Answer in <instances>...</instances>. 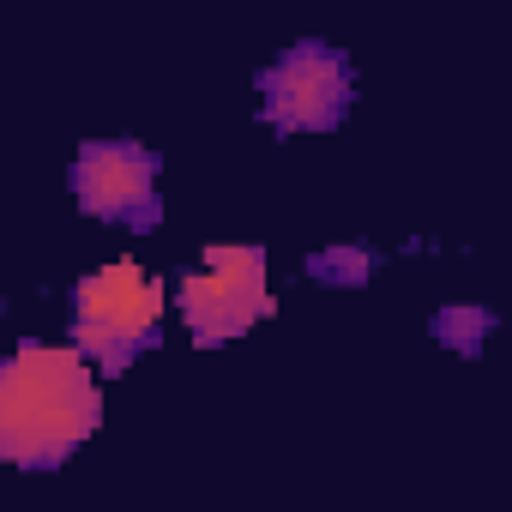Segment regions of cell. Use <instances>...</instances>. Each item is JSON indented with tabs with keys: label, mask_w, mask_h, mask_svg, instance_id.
I'll list each match as a JSON object with an SVG mask.
<instances>
[{
	"label": "cell",
	"mask_w": 512,
	"mask_h": 512,
	"mask_svg": "<svg viewBox=\"0 0 512 512\" xmlns=\"http://www.w3.org/2000/svg\"><path fill=\"white\" fill-rule=\"evenodd\" d=\"M374 272V253H314V278H362Z\"/></svg>",
	"instance_id": "52a82bcc"
},
{
	"label": "cell",
	"mask_w": 512,
	"mask_h": 512,
	"mask_svg": "<svg viewBox=\"0 0 512 512\" xmlns=\"http://www.w3.org/2000/svg\"><path fill=\"white\" fill-rule=\"evenodd\" d=\"M157 320H163V290L139 266H103L73 290V338L91 362L115 374H127V362L157 344Z\"/></svg>",
	"instance_id": "7a4b0ae2"
},
{
	"label": "cell",
	"mask_w": 512,
	"mask_h": 512,
	"mask_svg": "<svg viewBox=\"0 0 512 512\" xmlns=\"http://www.w3.org/2000/svg\"><path fill=\"white\" fill-rule=\"evenodd\" d=\"M103 398L85 350L25 344L0 362V452L25 470H55L79 440L97 434Z\"/></svg>",
	"instance_id": "6da1fadb"
},
{
	"label": "cell",
	"mask_w": 512,
	"mask_h": 512,
	"mask_svg": "<svg viewBox=\"0 0 512 512\" xmlns=\"http://www.w3.org/2000/svg\"><path fill=\"white\" fill-rule=\"evenodd\" d=\"M434 332H440L446 344H458V350H476V338L488 332V314H482V308H464V314H458V308H446V314L434 320Z\"/></svg>",
	"instance_id": "8992f818"
},
{
	"label": "cell",
	"mask_w": 512,
	"mask_h": 512,
	"mask_svg": "<svg viewBox=\"0 0 512 512\" xmlns=\"http://www.w3.org/2000/svg\"><path fill=\"white\" fill-rule=\"evenodd\" d=\"M181 314L199 344L241 338L253 320H266L272 290H266V253L260 247H211L205 272L181 278Z\"/></svg>",
	"instance_id": "3957f363"
},
{
	"label": "cell",
	"mask_w": 512,
	"mask_h": 512,
	"mask_svg": "<svg viewBox=\"0 0 512 512\" xmlns=\"http://www.w3.org/2000/svg\"><path fill=\"white\" fill-rule=\"evenodd\" d=\"M73 199L127 229H157V157L133 139H97L73 157Z\"/></svg>",
	"instance_id": "5b68a950"
},
{
	"label": "cell",
	"mask_w": 512,
	"mask_h": 512,
	"mask_svg": "<svg viewBox=\"0 0 512 512\" xmlns=\"http://www.w3.org/2000/svg\"><path fill=\"white\" fill-rule=\"evenodd\" d=\"M350 61L326 43H296L290 55H278L260 79L266 97V121L278 133H326L344 121L350 109Z\"/></svg>",
	"instance_id": "277c9868"
}]
</instances>
